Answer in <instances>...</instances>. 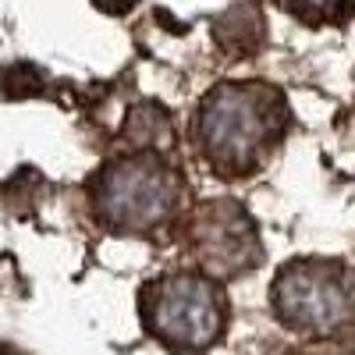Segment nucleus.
I'll return each instance as SVG.
<instances>
[{"label": "nucleus", "mask_w": 355, "mask_h": 355, "mask_svg": "<svg viewBox=\"0 0 355 355\" xmlns=\"http://www.w3.org/2000/svg\"><path fill=\"white\" fill-rule=\"evenodd\" d=\"M288 125V103L274 85L224 82L199 103V150L220 174H252L277 150Z\"/></svg>", "instance_id": "obj_1"}, {"label": "nucleus", "mask_w": 355, "mask_h": 355, "mask_svg": "<svg viewBox=\"0 0 355 355\" xmlns=\"http://www.w3.org/2000/svg\"><path fill=\"white\" fill-rule=\"evenodd\" d=\"M182 189V178L164 157L142 150L100 171L93 182V210L114 231L146 234L174 217Z\"/></svg>", "instance_id": "obj_2"}, {"label": "nucleus", "mask_w": 355, "mask_h": 355, "mask_svg": "<svg viewBox=\"0 0 355 355\" xmlns=\"http://www.w3.org/2000/svg\"><path fill=\"white\" fill-rule=\"evenodd\" d=\"M146 331L171 352H202L224 327V295L214 281L196 274H171L142 291Z\"/></svg>", "instance_id": "obj_3"}, {"label": "nucleus", "mask_w": 355, "mask_h": 355, "mask_svg": "<svg viewBox=\"0 0 355 355\" xmlns=\"http://www.w3.org/2000/svg\"><path fill=\"white\" fill-rule=\"evenodd\" d=\"M274 309L291 331L323 338L352 320V274L338 259H295L274 281Z\"/></svg>", "instance_id": "obj_4"}, {"label": "nucleus", "mask_w": 355, "mask_h": 355, "mask_svg": "<svg viewBox=\"0 0 355 355\" xmlns=\"http://www.w3.org/2000/svg\"><path fill=\"white\" fill-rule=\"evenodd\" d=\"M185 249L210 277L249 274L263 256L249 214L231 199H210L196 206L185 227Z\"/></svg>", "instance_id": "obj_5"}, {"label": "nucleus", "mask_w": 355, "mask_h": 355, "mask_svg": "<svg viewBox=\"0 0 355 355\" xmlns=\"http://www.w3.org/2000/svg\"><path fill=\"white\" fill-rule=\"evenodd\" d=\"M242 18H245V8L224 11V15L217 18V40H220L224 50L245 57V53H252V50L259 46V40H263V21H259V15H256L249 25H242Z\"/></svg>", "instance_id": "obj_6"}, {"label": "nucleus", "mask_w": 355, "mask_h": 355, "mask_svg": "<svg viewBox=\"0 0 355 355\" xmlns=\"http://www.w3.org/2000/svg\"><path fill=\"white\" fill-rule=\"evenodd\" d=\"M0 93L4 96H36L43 93V75L33 64H11V68H0Z\"/></svg>", "instance_id": "obj_7"}, {"label": "nucleus", "mask_w": 355, "mask_h": 355, "mask_svg": "<svg viewBox=\"0 0 355 355\" xmlns=\"http://www.w3.org/2000/svg\"><path fill=\"white\" fill-rule=\"evenodd\" d=\"M0 355H15V352H11V348H0Z\"/></svg>", "instance_id": "obj_8"}]
</instances>
